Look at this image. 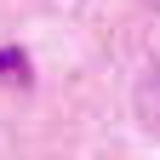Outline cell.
Masks as SVG:
<instances>
[{"mask_svg": "<svg viewBox=\"0 0 160 160\" xmlns=\"http://www.w3.org/2000/svg\"><path fill=\"white\" fill-rule=\"evenodd\" d=\"M0 74H12V80H29V63H23V52L0 46Z\"/></svg>", "mask_w": 160, "mask_h": 160, "instance_id": "cell-1", "label": "cell"}]
</instances>
